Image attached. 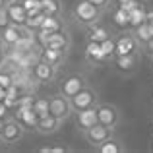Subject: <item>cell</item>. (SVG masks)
Masks as SVG:
<instances>
[{"mask_svg": "<svg viewBox=\"0 0 153 153\" xmlns=\"http://www.w3.org/2000/svg\"><path fill=\"white\" fill-rule=\"evenodd\" d=\"M82 87H85L83 78H79V76H70V78H66L62 82V85H60V93H62L64 97L70 99V97H74Z\"/></svg>", "mask_w": 153, "mask_h": 153, "instance_id": "obj_11", "label": "cell"}, {"mask_svg": "<svg viewBox=\"0 0 153 153\" xmlns=\"http://www.w3.org/2000/svg\"><path fill=\"white\" fill-rule=\"evenodd\" d=\"M132 35H134V39L138 41V45H143L146 41H149L153 37V25L147 23V22H143V23H140L138 27L132 29Z\"/></svg>", "mask_w": 153, "mask_h": 153, "instance_id": "obj_15", "label": "cell"}, {"mask_svg": "<svg viewBox=\"0 0 153 153\" xmlns=\"http://www.w3.org/2000/svg\"><path fill=\"white\" fill-rule=\"evenodd\" d=\"M4 97H6V87L0 85V101H4Z\"/></svg>", "mask_w": 153, "mask_h": 153, "instance_id": "obj_38", "label": "cell"}, {"mask_svg": "<svg viewBox=\"0 0 153 153\" xmlns=\"http://www.w3.org/2000/svg\"><path fill=\"white\" fill-rule=\"evenodd\" d=\"M31 111L35 112V116H37V118L47 116V114H49V99L37 97L35 101H31Z\"/></svg>", "mask_w": 153, "mask_h": 153, "instance_id": "obj_22", "label": "cell"}, {"mask_svg": "<svg viewBox=\"0 0 153 153\" xmlns=\"http://www.w3.org/2000/svg\"><path fill=\"white\" fill-rule=\"evenodd\" d=\"M87 2L95 4L99 10H103V8H107V6H108V2H111V0H87Z\"/></svg>", "mask_w": 153, "mask_h": 153, "instance_id": "obj_33", "label": "cell"}, {"mask_svg": "<svg viewBox=\"0 0 153 153\" xmlns=\"http://www.w3.org/2000/svg\"><path fill=\"white\" fill-rule=\"evenodd\" d=\"M41 58L45 60V62L52 64V66H58V64L62 62V58H64V52L62 51H54V49H45V47H43Z\"/></svg>", "mask_w": 153, "mask_h": 153, "instance_id": "obj_21", "label": "cell"}, {"mask_svg": "<svg viewBox=\"0 0 153 153\" xmlns=\"http://www.w3.org/2000/svg\"><path fill=\"white\" fill-rule=\"evenodd\" d=\"M89 27V41H97V43H101L103 39H107V37H111V33H108V29L107 27H103V25H99V22H95V23H91V25H87Z\"/></svg>", "mask_w": 153, "mask_h": 153, "instance_id": "obj_19", "label": "cell"}, {"mask_svg": "<svg viewBox=\"0 0 153 153\" xmlns=\"http://www.w3.org/2000/svg\"><path fill=\"white\" fill-rule=\"evenodd\" d=\"M19 4L25 8L27 16H33V14H39V12H41V0H22Z\"/></svg>", "mask_w": 153, "mask_h": 153, "instance_id": "obj_27", "label": "cell"}, {"mask_svg": "<svg viewBox=\"0 0 153 153\" xmlns=\"http://www.w3.org/2000/svg\"><path fill=\"white\" fill-rule=\"evenodd\" d=\"M0 124H2V118H0Z\"/></svg>", "mask_w": 153, "mask_h": 153, "instance_id": "obj_40", "label": "cell"}, {"mask_svg": "<svg viewBox=\"0 0 153 153\" xmlns=\"http://www.w3.org/2000/svg\"><path fill=\"white\" fill-rule=\"evenodd\" d=\"M95 111H97L99 124H105V126H108V128L116 126V122H118V108H116L114 105H108V103L95 105Z\"/></svg>", "mask_w": 153, "mask_h": 153, "instance_id": "obj_6", "label": "cell"}, {"mask_svg": "<svg viewBox=\"0 0 153 153\" xmlns=\"http://www.w3.org/2000/svg\"><path fill=\"white\" fill-rule=\"evenodd\" d=\"M151 58H153V56H151Z\"/></svg>", "mask_w": 153, "mask_h": 153, "instance_id": "obj_42", "label": "cell"}, {"mask_svg": "<svg viewBox=\"0 0 153 153\" xmlns=\"http://www.w3.org/2000/svg\"><path fill=\"white\" fill-rule=\"evenodd\" d=\"M143 22H146V8H143V4H140L138 8L128 12V27H130V29L138 27L140 23H143Z\"/></svg>", "mask_w": 153, "mask_h": 153, "instance_id": "obj_18", "label": "cell"}, {"mask_svg": "<svg viewBox=\"0 0 153 153\" xmlns=\"http://www.w3.org/2000/svg\"><path fill=\"white\" fill-rule=\"evenodd\" d=\"M25 134V128L18 122L16 118H6L0 124V142L6 143V146H14Z\"/></svg>", "mask_w": 153, "mask_h": 153, "instance_id": "obj_1", "label": "cell"}, {"mask_svg": "<svg viewBox=\"0 0 153 153\" xmlns=\"http://www.w3.org/2000/svg\"><path fill=\"white\" fill-rule=\"evenodd\" d=\"M43 19H45V14H43V12H39V14L27 16V19H25V23H23V25H25V27H29L31 31H37V29H41Z\"/></svg>", "mask_w": 153, "mask_h": 153, "instance_id": "obj_26", "label": "cell"}, {"mask_svg": "<svg viewBox=\"0 0 153 153\" xmlns=\"http://www.w3.org/2000/svg\"><path fill=\"white\" fill-rule=\"evenodd\" d=\"M116 4H118V8H122L124 12H130V10H134V8H138L140 4V0H116Z\"/></svg>", "mask_w": 153, "mask_h": 153, "instance_id": "obj_29", "label": "cell"}, {"mask_svg": "<svg viewBox=\"0 0 153 153\" xmlns=\"http://www.w3.org/2000/svg\"><path fill=\"white\" fill-rule=\"evenodd\" d=\"M146 22L153 25V10H146Z\"/></svg>", "mask_w": 153, "mask_h": 153, "instance_id": "obj_35", "label": "cell"}, {"mask_svg": "<svg viewBox=\"0 0 153 153\" xmlns=\"http://www.w3.org/2000/svg\"><path fill=\"white\" fill-rule=\"evenodd\" d=\"M138 51V41L134 35H122L114 41V54L112 56H122V54H136Z\"/></svg>", "mask_w": 153, "mask_h": 153, "instance_id": "obj_7", "label": "cell"}, {"mask_svg": "<svg viewBox=\"0 0 153 153\" xmlns=\"http://www.w3.org/2000/svg\"><path fill=\"white\" fill-rule=\"evenodd\" d=\"M0 6H4V2H2V0H0Z\"/></svg>", "mask_w": 153, "mask_h": 153, "instance_id": "obj_39", "label": "cell"}, {"mask_svg": "<svg viewBox=\"0 0 153 153\" xmlns=\"http://www.w3.org/2000/svg\"><path fill=\"white\" fill-rule=\"evenodd\" d=\"M60 6L58 0H41V12L45 16H60Z\"/></svg>", "mask_w": 153, "mask_h": 153, "instance_id": "obj_24", "label": "cell"}, {"mask_svg": "<svg viewBox=\"0 0 153 153\" xmlns=\"http://www.w3.org/2000/svg\"><path fill=\"white\" fill-rule=\"evenodd\" d=\"M68 45H70V41H68L66 33H62V29L49 33L47 39H45V43H43L45 49H54V51H62V52H66Z\"/></svg>", "mask_w": 153, "mask_h": 153, "instance_id": "obj_8", "label": "cell"}, {"mask_svg": "<svg viewBox=\"0 0 153 153\" xmlns=\"http://www.w3.org/2000/svg\"><path fill=\"white\" fill-rule=\"evenodd\" d=\"M101 49L105 52V56H107V58H111V56L114 54V39H112V37L103 39V41H101Z\"/></svg>", "mask_w": 153, "mask_h": 153, "instance_id": "obj_28", "label": "cell"}, {"mask_svg": "<svg viewBox=\"0 0 153 153\" xmlns=\"http://www.w3.org/2000/svg\"><path fill=\"white\" fill-rule=\"evenodd\" d=\"M49 114L56 116L58 120H66L68 116L72 114V105H70V99L64 97L62 93H56L49 97Z\"/></svg>", "mask_w": 153, "mask_h": 153, "instance_id": "obj_3", "label": "cell"}, {"mask_svg": "<svg viewBox=\"0 0 153 153\" xmlns=\"http://www.w3.org/2000/svg\"><path fill=\"white\" fill-rule=\"evenodd\" d=\"M142 51L146 52V54H149V56H153V37L149 39V41H146L142 45Z\"/></svg>", "mask_w": 153, "mask_h": 153, "instance_id": "obj_32", "label": "cell"}, {"mask_svg": "<svg viewBox=\"0 0 153 153\" xmlns=\"http://www.w3.org/2000/svg\"><path fill=\"white\" fill-rule=\"evenodd\" d=\"M2 2H4V6H14V4H19V2H22V0H2Z\"/></svg>", "mask_w": 153, "mask_h": 153, "instance_id": "obj_36", "label": "cell"}, {"mask_svg": "<svg viewBox=\"0 0 153 153\" xmlns=\"http://www.w3.org/2000/svg\"><path fill=\"white\" fill-rule=\"evenodd\" d=\"M140 2H142V0H140Z\"/></svg>", "mask_w": 153, "mask_h": 153, "instance_id": "obj_41", "label": "cell"}, {"mask_svg": "<svg viewBox=\"0 0 153 153\" xmlns=\"http://www.w3.org/2000/svg\"><path fill=\"white\" fill-rule=\"evenodd\" d=\"M83 136H85V140L91 143L93 147H97L99 143H103L105 140H108L112 136V128L105 126V124H95V126L87 128V130H83Z\"/></svg>", "mask_w": 153, "mask_h": 153, "instance_id": "obj_5", "label": "cell"}, {"mask_svg": "<svg viewBox=\"0 0 153 153\" xmlns=\"http://www.w3.org/2000/svg\"><path fill=\"white\" fill-rule=\"evenodd\" d=\"M41 29L49 31V33H52V31H60L62 29L60 16H45V19H43V23H41Z\"/></svg>", "mask_w": 153, "mask_h": 153, "instance_id": "obj_23", "label": "cell"}, {"mask_svg": "<svg viewBox=\"0 0 153 153\" xmlns=\"http://www.w3.org/2000/svg\"><path fill=\"white\" fill-rule=\"evenodd\" d=\"M74 16L76 19H78L79 23H83V25H91V23L99 22V18H101V10H99L95 4L87 2V0H78L74 6Z\"/></svg>", "mask_w": 153, "mask_h": 153, "instance_id": "obj_2", "label": "cell"}, {"mask_svg": "<svg viewBox=\"0 0 153 153\" xmlns=\"http://www.w3.org/2000/svg\"><path fill=\"white\" fill-rule=\"evenodd\" d=\"M66 147H51V153H64Z\"/></svg>", "mask_w": 153, "mask_h": 153, "instance_id": "obj_37", "label": "cell"}, {"mask_svg": "<svg viewBox=\"0 0 153 153\" xmlns=\"http://www.w3.org/2000/svg\"><path fill=\"white\" fill-rule=\"evenodd\" d=\"M19 39V25L16 23H8L6 27L0 29V43L6 47H14V43Z\"/></svg>", "mask_w": 153, "mask_h": 153, "instance_id": "obj_13", "label": "cell"}, {"mask_svg": "<svg viewBox=\"0 0 153 153\" xmlns=\"http://www.w3.org/2000/svg\"><path fill=\"white\" fill-rule=\"evenodd\" d=\"M112 22H114V25L120 27V29L128 27V12H124L122 8L116 6V10L112 12Z\"/></svg>", "mask_w": 153, "mask_h": 153, "instance_id": "obj_25", "label": "cell"}, {"mask_svg": "<svg viewBox=\"0 0 153 153\" xmlns=\"http://www.w3.org/2000/svg\"><path fill=\"white\" fill-rule=\"evenodd\" d=\"M99 120H97V111H95V107H87V108H82V111H78V126L79 130H87V128L95 126Z\"/></svg>", "mask_w": 153, "mask_h": 153, "instance_id": "obj_12", "label": "cell"}, {"mask_svg": "<svg viewBox=\"0 0 153 153\" xmlns=\"http://www.w3.org/2000/svg\"><path fill=\"white\" fill-rule=\"evenodd\" d=\"M33 76H35L37 82H51V79H54V76H56V66H52V64L45 62V60L41 58L33 68Z\"/></svg>", "mask_w": 153, "mask_h": 153, "instance_id": "obj_10", "label": "cell"}, {"mask_svg": "<svg viewBox=\"0 0 153 153\" xmlns=\"http://www.w3.org/2000/svg\"><path fill=\"white\" fill-rule=\"evenodd\" d=\"M97 151L99 153H122V146H120V142L116 138H108V140H105L103 143H99L97 146Z\"/></svg>", "mask_w": 153, "mask_h": 153, "instance_id": "obj_20", "label": "cell"}, {"mask_svg": "<svg viewBox=\"0 0 153 153\" xmlns=\"http://www.w3.org/2000/svg\"><path fill=\"white\" fill-rule=\"evenodd\" d=\"M60 124H62V120H58L52 114H47V116H43V118H37L35 132H39V134H43V136H49V134H54V132L58 130Z\"/></svg>", "mask_w": 153, "mask_h": 153, "instance_id": "obj_9", "label": "cell"}, {"mask_svg": "<svg viewBox=\"0 0 153 153\" xmlns=\"http://www.w3.org/2000/svg\"><path fill=\"white\" fill-rule=\"evenodd\" d=\"M8 16H10V23H16V25H23L27 19V12L22 4L8 6Z\"/></svg>", "mask_w": 153, "mask_h": 153, "instance_id": "obj_17", "label": "cell"}, {"mask_svg": "<svg viewBox=\"0 0 153 153\" xmlns=\"http://www.w3.org/2000/svg\"><path fill=\"white\" fill-rule=\"evenodd\" d=\"M70 105H72V111H82V108L87 107H95L97 105V95L89 89V87H82L74 97H70Z\"/></svg>", "mask_w": 153, "mask_h": 153, "instance_id": "obj_4", "label": "cell"}, {"mask_svg": "<svg viewBox=\"0 0 153 153\" xmlns=\"http://www.w3.org/2000/svg\"><path fill=\"white\" fill-rule=\"evenodd\" d=\"M10 23V16H8V8L6 6H0V29L6 27Z\"/></svg>", "mask_w": 153, "mask_h": 153, "instance_id": "obj_30", "label": "cell"}, {"mask_svg": "<svg viewBox=\"0 0 153 153\" xmlns=\"http://www.w3.org/2000/svg\"><path fill=\"white\" fill-rule=\"evenodd\" d=\"M112 64L120 72H132L136 68V54H122V56H111Z\"/></svg>", "mask_w": 153, "mask_h": 153, "instance_id": "obj_16", "label": "cell"}, {"mask_svg": "<svg viewBox=\"0 0 153 153\" xmlns=\"http://www.w3.org/2000/svg\"><path fill=\"white\" fill-rule=\"evenodd\" d=\"M6 114H8V107L4 105V101H0V118H4Z\"/></svg>", "mask_w": 153, "mask_h": 153, "instance_id": "obj_34", "label": "cell"}, {"mask_svg": "<svg viewBox=\"0 0 153 153\" xmlns=\"http://www.w3.org/2000/svg\"><path fill=\"white\" fill-rule=\"evenodd\" d=\"M85 56L89 62H95V64H101L105 60H108L105 56V52L101 49V43L97 41H87V47H85Z\"/></svg>", "mask_w": 153, "mask_h": 153, "instance_id": "obj_14", "label": "cell"}, {"mask_svg": "<svg viewBox=\"0 0 153 153\" xmlns=\"http://www.w3.org/2000/svg\"><path fill=\"white\" fill-rule=\"evenodd\" d=\"M12 83H14L12 76L8 74V72H0V85H2V87H6V89H8V87H10Z\"/></svg>", "mask_w": 153, "mask_h": 153, "instance_id": "obj_31", "label": "cell"}]
</instances>
